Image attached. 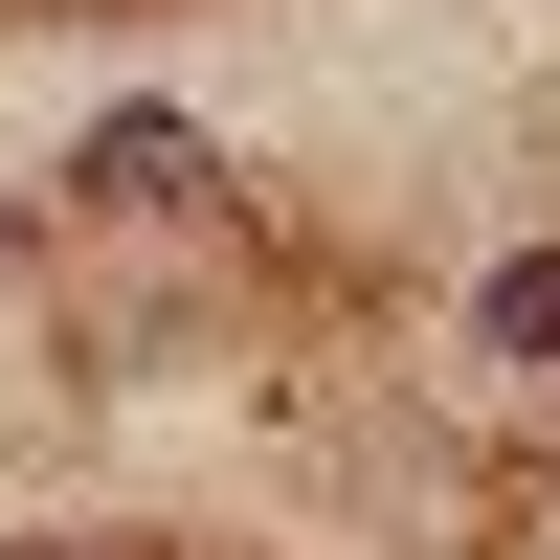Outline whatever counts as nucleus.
<instances>
[{
  "instance_id": "nucleus-2",
  "label": "nucleus",
  "mask_w": 560,
  "mask_h": 560,
  "mask_svg": "<svg viewBox=\"0 0 560 560\" xmlns=\"http://www.w3.org/2000/svg\"><path fill=\"white\" fill-rule=\"evenodd\" d=\"M493 359H538V382H560V247H516V269H493Z\"/></svg>"
},
{
  "instance_id": "nucleus-1",
  "label": "nucleus",
  "mask_w": 560,
  "mask_h": 560,
  "mask_svg": "<svg viewBox=\"0 0 560 560\" xmlns=\"http://www.w3.org/2000/svg\"><path fill=\"white\" fill-rule=\"evenodd\" d=\"M68 179H90V202H202V135H179V113H113Z\"/></svg>"
}]
</instances>
